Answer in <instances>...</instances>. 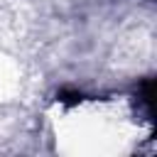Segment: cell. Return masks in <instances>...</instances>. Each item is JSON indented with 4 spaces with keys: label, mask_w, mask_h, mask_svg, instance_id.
I'll list each match as a JSON object with an SVG mask.
<instances>
[{
    "label": "cell",
    "mask_w": 157,
    "mask_h": 157,
    "mask_svg": "<svg viewBox=\"0 0 157 157\" xmlns=\"http://www.w3.org/2000/svg\"><path fill=\"white\" fill-rule=\"evenodd\" d=\"M59 101L66 103V105H74V103L81 101V93H76V91H61V93H59Z\"/></svg>",
    "instance_id": "obj_1"
}]
</instances>
